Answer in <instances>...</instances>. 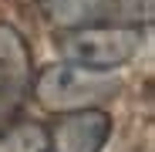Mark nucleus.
Segmentation results:
<instances>
[{
  "label": "nucleus",
  "mask_w": 155,
  "mask_h": 152,
  "mask_svg": "<svg viewBox=\"0 0 155 152\" xmlns=\"http://www.w3.org/2000/svg\"><path fill=\"white\" fill-rule=\"evenodd\" d=\"M31 88L41 108H47L51 115H68V112L108 105L121 91V81L115 71H88L68 61H54L37 71Z\"/></svg>",
  "instance_id": "f257e3e1"
},
{
  "label": "nucleus",
  "mask_w": 155,
  "mask_h": 152,
  "mask_svg": "<svg viewBox=\"0 0 155 152\" xmlns=\"http://www.w3.org/2000/svg\"><path fill=\"white\" fill-rule=\"evenodd\" d=\"M54 47L68 64L88 68V71H115L142 54L145 34L128 24H98V27L58 31Z\"/></svg>",
  "instance_id": "f03ea898"
},
{
  "label": "nucleus",
  "mask_w": 155,
  "mask_h": 152,
  "mask_svg": "<svg viewBox=\"0 0 155 152\" xmlns=\"http://www.w3.org/2000/svg\"><path fill=\"white\" fill-rule=\"evenodd\" d=\"M34 81V61L24 34L14 24L0 20V122L20 112Z\"/></svg>",
  "instance_id": "7ed1b4c3"
},
{
  "label": "nucleus",
  "mask_w": 155,
  "mask_h": 152,
  "mask_svg": "<svg viewBox=\"0 0 155 152\" xmlns=\"http://www.w3.org/2000/svg\"><path fill=\"white\" fill-rule=\"evenodd\" d=\"M115 132V118L105 108H84L58 115L47 129L51 152H101Z\"/></svg>",
  "instance_id": "20e7f679"
},
{
  "label": "nucleus",
  "mask_w": 155,
  "mask_h": 152,
  "mask_svg": "<svg viewBox=\"0 0 155 152\" xmlns=\"http://www.w3.org/2000/svg\"><path fill=\"white\" fill-rule=\"evenodd\" d=\"M37 4L58 31L125 24V0H37Z\"/></svg>",
  "instance_id": "39448f33"
},
{
  "label": "nucleus",
  "mask_w": 155,
  "mask_h": 152,
  "mask_svg": "<svg viewBox=\"0 0 155 152\" xmlns=\"http://www.w3.org/2000/svg\"><path fill=\"white\" fill-rule=\"evenodd\" d=\"M0 152H51L47 149V129L37 122H20L0 135Z\"/></svg>",
  "instance_id": "423d86ee"
}]
</instances>
